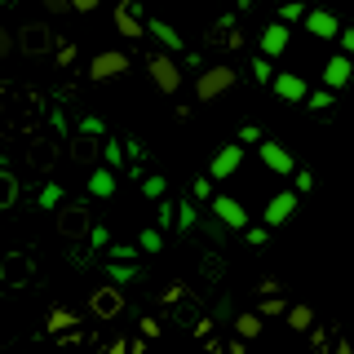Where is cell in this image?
<instances>
[{"instance_id":"91938a15","label":"cell","mask_w":354,"mask_h":354,"mask_svg":"<svg viewBox=\"0 0 354 354\" xmlns=\"http://www.w3.org/2000/svg\"><path fill=\"white\" fill-rule=\"evenodd\" d=\"M129 354H147V341H133V346H129Z\"/></svg>"},{"instance_id":"9f6ffc18","label":"cell","mask_w":354,"mask_h":354,"mask_svg":"<svg viewBox=\"0 0 354 354\" xmlns=\"http://www.w3.org/2000/svg\"><path fill=\"white\" fill-rule=\"evenodd\" d=\"M204 354H226V346H221V341H213V337H208V341H204Z\"/></svg>"},{"instance_id":"52a82bcc","label":"cell","mask_w":354,"mask_h":354,"mask_svg":"<svg viewBox=\"0 0 354 354\" xmlns=\"http://www.w3.org/2000/svg\"><path fill=\"white\" fill-rule=\"evenodd\" d=\"M257 155H261V164H266V169H270V173H279V177H292V173H297L292 151H288L283 142H274V138L257 142Z\"/></svg>"},{"instance_id":"484cf974","label":"cell","mask_w":354,"mask_h":354,"mask_svg":"<svg viewBox=\"0 0 354 354\" xmlns=\"http://www.w3.org/2000/svg\"><path fill=\"white\" fill-rule=\"evenodd\" d=\"M106 274H111V283L120 288V283H133L142 270H138V261H133V266H124V261H106Z\"/></svg>"},{"instance_id":"ab89813d","label":"cell","mask_w":354,"mask_h":354,"mask_svg":"<svg viewBox=\"0 0 354 354\" xmlns=\"http://www.w3.org/2000/svg\"><path fill=\"white\" fill-rule=\"evenodd\" d=\"M88 243H93V248H111V230L102 226V221H93V230H88Z\"/></svg>"},{"instance_id":"d6986e66","label":"cell","mask_w":354,"mask_h":354,"mask_svg":"<svg viewBox=\"0 0 354 354\" xmlns=\"http://www.w3.org/2000/svg\"><path fill=\"white\" fill-rule=\"evenodd\" d=\"M115 191H120V177L97 164V169L88 173V195H93V199H115Z\"/></svg>"},{"instance_id":"7402d4cb","label":"cell","mask_w":354,"mask_h":354,"mask_svg":"<svg viewBox=\"0 0 354 354\" xmlns=\"http://www.w3.org/2000/svg\"><path fill=\"white\" fill-rule=\"evenodd\" d=\"M288 328H292V332H310V328H315V310H310L306 301H297V306H288Z\"/></svg>"},{"instance_id":"5bb4252c","label":"cell","mask_w":354,"mask_h":354,"mask_svg":"<svg viewBox=\"0 0 354 354\" xmlns=\"http://www.w3.org/2000/svg\"><path fill=\"white\" fill-rule=\"evenodd\" d=\"M350 75H354V62L346 58V53H332V58L324 62V88L328 93H341V88L350 84Z\"/></svg>"},{"instance_id":"c3c4849f","label":"cell","mask_w":354,"mask_h":354,"mask_svg":"<svg viewBox=\"0 0 354 354\" xmlns=\"http://www.w3.org/2000/svg\"><path fill=\"white\" fill-rule=\"evenodd\" d=\"M239 142H261V129L257 124H243L239 129Z\"/></svg>"},{"instance_id":"816d5d0a","label":"cell","mask_w":354,"mask_h":354,"mask_svg":"<svg viewBox=\"0 0 354 354\" xmlns=\"http://www.w3.org/2000/svg\"><path fill=\"white\" fill-rule=\"evenodd\" d=\"M58 62H62V66L75 62V44H62V49H58Z\"/></svg>"},{"instance_id":"ffe728a7","label":"cell","mask_w":354,"mask_h":354,"mask_svg":"<svg viewBox=\"0 0 354 354\" xmlns=\"http://www.w3.org/2000/svg\"><path fill=\"white\" fill-rule=\"evenodd\" d=\"M230 324H235V341H243V346H248V341H257V337H261L266 319L257 315V310H243V315H235Z\"/></svg>"},{"instance_id":"4316f807","label":"cell","mask_w":354,"mask_h":354,"mask_svg":"<svg viewBox=\"0 0 354 354\" xmlns=\"http://www.w3.org/2000/svg\"><path fill=\"white\" fill-rule=\"evenodd\" d=\"M75 324H80V319H75V310L58 306V310H53V315H49V324H44V328H49V332H71Z\"/></svg>"},{"instance_id":"6125c7cd","label":"cell","mask_w":354,"mask_h":354,"mask_svg":"<svg viewBox=\"0 0 354 354\" xmlns=\"http://www.w3.org/2000/svg\"><path fill=\"white\" fill-rule=\"evenodd\" d=\"M350 341H354V332H350Z\"/></svg>"},{"instance_id":"7bdbcfd3","label":"cell","mask_w":354,"mask_h":354,"mask_svg":"<svg viewBox=\"0 0 354 354\" xmlns=\"http://www.w3.org/2000/svg\"><path fill=\"white\" fill-rule=\"evenodd\" d=\"M243 239H248L252 248H261V243L270 239V230H266V226H248V230H243Z\"/></svg>"},{"instance_id":"681fc988","label":"cell","mask_w":354,"mask_h":354,"mask_svg":"<svg viewBox=\"0 0 354 354\" xmlns=\"http://www.w3.org/2000/svg\"><path fill=\"white\" fill-rule=\"evenodd\" d=\"M230 310H235V301H230V297H221L217 310H213V319H230Z\"/></svg>"},{"instance_id":"1f68e13d","label":"cell","mask_w":354,"mask_h":354,"mask_svg":"<svg viewBox=\"0 0 354 354\" xmlns=\"http://www.w3.org/2000/svg\"><path fill=\"white\" fill-rule=\"evenodd\" d=\"M106 261H124V266H133V261H138V243H111V248H106Z\"/></svg>"},{"instance_id":"d4e9b609","label":"cell","mask_w":354,"mask_h":354,"mask_svg":"<svg viewBox=\"0 0 354 354\" xmlns=\"http://www.w3.org/2000/svg\"><path fill=\"white\" fill-rule=\"evenodd\" d=\"M173 226H177V204L160 199V204H155V230H160V235H169Z\"/></svg>"},{"instance_id":"3957f363","label":"cell","mask_w":354,"mask_h":354,"mask_svg":"<svg viewBox=\"0 0 354 354\" xmlns=\"http://www.w3.org/2000/svg\"><path fill=\"white\" fill-rule=\"evenodd\" d=\"M88 230H93L88 204H62L58 208V235L62 239H88Z\"/></svg>"},{"instance_id":"2e32d148","label":"cell","mask_w":354,"mask_h":354,"mask_svg":"<svg viewBox=\"0 0 354 354\" xmlns=\"http://www.w3.org/2000/svg\"><path fill=\"white\" fill-rule=\"evenodd\" d=\"M288 40H292V31H288L283 22H266V31H261V58H279V53H288Z\"/></svg>"},{"instance_id":"8d00e7d4","label":"cell","mask_w":354,"mask_h":354,"mask_svg":"<svg viewBox=\"0 0 354 354\" xmlns=\"http://www.w3.org/2000/svg\"><path fill=\"white\" fill-rule=\"evenodd\" d=\"M306 106H310V111H332V106H337V93L319 88V93H310V97H306Z\"/></svg>"},{"instance_id":"9c48e42d","label":"cell","mask_w":354,"mask_h":354,"mask_svg":"<svg viewBox=\"0 0 354 354\" xmlns=\"http://www.w3.org/2000/svg\"><path fill=\"white\" fill-rule=\"evenodd\" d=\"M53 44H58V36H53L44 22H27V27L18 31V49L22 53H31V58H40V53H49Z\"/></svg>"},{"instance_id":"7a4b0ae2","label":"cell","mask_w":354,"mask_h":354,"mask_svg":"<svg viewBox=\"0 0 354 354\" xmlns=\"http://www.w3.org/2000/svg\"><path fill=\"white\" fill-rule=\"evenodd\" d=\"M297 204H301V195H297V191H274L270 199H266V208H261V226H266V230L288 226V221H292V213H297Z\"/></svg>"},{"instance_id":"94428289","label":"cell","mask_w":354,"mask_h":354,"mask_svg":"<svg viewBox=\"0 0 354 354\" xmlns=\"http://www.w3.org/2000/svg\"><path fill=\"white\" fill-rule=\"evenodd\" d=\"M111 354H124V341H115V346H111Z\"/></svg>"},{"instance_id":"f546056e","label":"cell","mask_w":354,"mask_h":354,"mask_svg":"<svg viewBox=\"0 0 354 354\" xmlns=\"http://www.w3.org/2000/svg\"><path fill=\"white\" fill-rule=\"evenodd\" d=\"M75 133H80V138H97V142H102L106 138V124H102V115H84L80 124H75Z\"/></svg>"},{"instance_id":"5b68a950","label":"cell","mask_w":354,"mask_h":354,"mask_svg":"<svg viewBox=\"0 0 354 354\" xmlns=\"http://www.w3.org/2000/svg\"><path fill=\"white\" fill-rule=\"evenodd\" d=\"M208 208H213V221H221L230 235L248 230V208H243L235 195H213V204H208Z\"/></svg>"},{"instance_id":"8992f818","label":"cell","mask_w":354,"mask_h":354,"mask_svg":"<svg viewBox=\"0 0 354 354\" xmlns=\"http://www.w3.org/2000/svg\"><path fill=\"white\" fill-rule=\"evenodd\" d=\"M124 71H129V53L124 49H102V53H93V62H88V80L93 84L115 80V75H124Z\"/></svg>"},{"instance_id":"f6af8a7d","label":"cell","mask_w":354,"mask_h":354,"mask_svg":"<svg viewBox=\"0 0 354 354\" xmlns=\"http://www.w3.org/2000/svg\"><path fill=\"white\" fill-rule=\"evenodd\" d=\"M310 350H315V354H324V350H328V332H324V328L310 332Z\"/></svg>"},{"instance_id":"680465c9","label":"cell","mask_w":354,"mask_h":354,"mask_svg":"<svg viewBox=\"0 0 354 354\" xmlns=\"http://www.w3.org/2000/svg\"><path fill=\"white\" fill-rule=\"evenodd\" d=\"M204 270H208V274L217 279V274H221V257H208V261H204Z\"/></svg>"},{"instance_id":"836d02e7","label":"cell","mask_w":354,"mask_h":354,"mask_svg":"<svg viewBox=\"0 0 354 354\" xmlns=\"http://www.w3.org/2000/svg\"><path fill=\"white\" fill-rule=\"evenodd\" d=\"M40 208H62V186L58 182H44L40 186Z\"/></svg>"},{"instance_id":"b9f144b4","label":"cell","mask_w":354,"mask_h":354,"mask_svg":"<svg viewBox=\"0 0 354 354\" xmlns=\"http://www.w3.org/2000/svg\"><path fill=\"white\" fill-rule=\"evenodd\" d=\"M199 230H204V235H213L217 243H226V239H230V230L221 226V221H199Z\"/></svg>"},{"instance_id":"4dcf8cb0","label":"cell","mask_w":354,"mask_h":354,"mask_svg":"<svg viewBox=\"0 0 354 354\" xmlns=\"http://www.w3.org/2000/svg\"><path fill=\"white\" fill-rule=\"evenodd\" d=\"M138 252H164V235H160L155 226H147V230L138 235Z\"/></svg>"},{"instance_id":"6da1fadb","label":"cell","mask_w":354,"mask_h":354,"mask_svg":"<svg viewBox=\"0 0 354 354\" xmlns=\"http://www.w3.org/2000/svg\"><path fill=\"white\" fill-rule=\"evenodd\" d=\"M230 88H235V66L217 62V66H204L195 80V97L199 102H217V97H226Z\"/></svg>"},{"instance_id":"f35d334b","label":"cell","mask_w":354,"mask_h":354,"mask_svg":"<svg viewBox=\"0 0 354 354\" xmlns=\"http://www.w3.org/2000/svg\"><path fill=\"white\" fill-rule=\"evenodd\" d=\"M292 191L297 195H310V191H315V173H310V169H297L292 173Z\"/></svg>"},{"instance_id":"d6a6232c","label":"cell","mask_w":354,"mask_h":354,"mask_svg":"<svg viewBox=\"0 0 354 354\" xmlns=\"http://www.w3.org/2000/svg\"><path fill=\"white\" fill-rule=\"evenodd\" d=\"M213 177H195L191 182V199H199V204H213Z\"/></svg>"},{"instance_id":"f1b7e54d","label":"cell","mask_w":354,"mask_h":354,"mask_svg":"<svg viewBox=\"0 0 354 354\" xmlns=\"http://www.w3.org/2000/svg\"><path fill=\"white\" fill-rule=\"evenodd\" d=\"M288 306H292V301H283V297H261L257 315H261V319H283V315H288Z\"/></svg>"},{"instance_id":"603a6c76","label":"cell","mask_w":354,"mask_h":354,"mask_svg":"<svg viewBox=\"0 0 354 354\" xmlns=\"http://www.w3.org/2000/svg\"><path fill=\"white\" fill-rule=\"evenodd\" d=\"M199 226V208H195V199H182V204H177V235H191V230Z\"/></svg>"},{"instance_id":"f5cc1de1","label":"cell","mask_w":354,"mask_h":354,"mask_svg":"<svg viewBox=\"0 0 354 354\" xmlns=\"http://www.w3.org/2000/svg\"><path fill=\"white\" fill-rule=\"evenodd\" d=\"M40 5L49 9V14H66V9H71V5H66V0H40Z\"/></svg>"},{"instance_id":"11a10c76","label":"cell","mask_w":354,"mask_h":354,"mask_svg":"<svg viewBox=\"0 0 354 354\" xmlns=\"http://www.w3.org/2000/svg\"><path fill=\"white\" fill-rule=\"evenodd\" d=\"M332 354H354V341H350V337H341L337 346H332Z\"/></svg>"},{"instance_id":"30bf717a","label":"cell","mask_w":354,"mask_h":354,"mask_svg":"<svg viewBox=\"0 0 354 354\" xmlns=\"http://www.w3.org/2000/svg\"><path fill=\"white\" fill-rule=\"evenodd\" d=\"M301 22H306V31L315 40H337L341 36V18L332 14V9H324V5H319V9H306Z\"/></svg>"},{"instance_id":"83f0119b","label":"cell","mask_w":354,"mask_h":354,"mask_svg":"<svg viewBox=\"0 0 354 354\" xmlns=\"http://www.w3.org/2000/svg\"><path fill=\"white\" fill-rule=\"evenodd\" d=\"M142 195H147V199H155V204H160V199L169 195V177H160V173L142 177Z\"/></svg>"},{"instance_id":"7c38bea8","label":"cell","mask_w":354,"mask_h":354,"mask_svg":"<svg viewBox=\"0 0 354 354\" xmlns=\"http://www.w3.org/2000/svg\"><path fill=\"white\" fill-rule=\"evenodd\" d=\"M270 88H274V97H283V102H306V97H310L301 71H274Z\"/></svg>"},{"instance_id":"bcb514c9","label":"cell","mask_w":354,"mask_h":354,"mask_svg":"<svg viewBox=\"0 0 354 354\" xmlns=\"http://www.w3.org/2000/svg\"><path fill=\"white\" fill-rule=\"evenodd\" d=\"M257 288H261V297H279V288H283V283L274 279V274H266V279H261Z\"/></svg>"},{"instance_id":"e0dca14e","label":"cell","mask_w":354,"mask_h":354,"mask_svg":"<svg viewBox=\"0 0 354 354\" xmlns=\"http://www.w3.org/2000/svg\"><path fill=\"white\" fill-rule=\"evenodd\" d=\"M102 142H97V138H80V133H75V138H71V160L84 164V169H97V160H102Z\"/></svg>"},{"instance_id":"74e56055","label":"cell","mask_w":354,"mask_h":354,"mask_svg":"<svg viewBox=\"0 0 354 354\" xmlns=\"http://www.w3.org/2000/svg\"><path fill=\"white\" fill-rule=\"evenodd\" d=\"M31 164H36V169H49V164H53V147H49V142H36V147H31Z\"/></svg>"},{"instance_id":"ac0fdd59","label":"cell","mask_w":354,"mask_h":354,"mask_svg":"<svg viewBox=\"0 0 354 354\" xmlns=\"http://www.w3.org/2000/svg\"><path fill=\"white\" fill-rule=\"evenodd\" d=\"M115 27H120V36H129V40L147 36V22L138 18V9H133L129 0H124V5H115Z\"/></svg>"},{"instance_id":"cb8c5ba5","label":"cell","mask_w":354,"mask_h":354,"mask_svg":"<svg viewBox=\"0 0 354 354\" xmlns=\"http://www.w3.org/2000/svg\"><path fill=\"white\" fill-rule=\"evenodd\" d=\"M124 160H129V155H124V142L106 138V142H102V169H111V173H120V169H124Z\"/></svg>"},{"instance_id":"277c9868","label":"cell","mask_w":354,"mask_h":354,"mask_svg":"<svg viewBox=\"0 0 354 354\" xmlns=\"http://www.w3.org/2000/svg\"><path fill=\"white\" fill-rule=\"evenodd\" d=\"M147 71H151V84L160 88V93H177V88H182V66H177L169 53H151Z\"/></svg>"},{"instance_id":"db71d44e","label":"cell","mask_w":354,"mask_h":354,"mask_svg":"<svg viewBox=\"0 0 354 354\" xmlns=\"http://www.w3.org/2000/svg\"><path fill=\"white\" fill-rule=\"evenodd\" d=\"M195 337H204V341L213 337V319H199V324H195Z\"/></svg>"},{"instance_id":"f907efd6","label":"cell","mask_w":354,"mask_h":354,"mask_svg":"<svg viewBox=\"0 0 354 354\" xmlns=\"http://www.w3.org/2000/svg\"><path fill=\"white\" fill-rule=\"evenodd\" d=\"M9 49H18V40H14V36H9V31H5V27H0V58H5V53H9Z\"/></svg>"},{"instance_id":"6f0895ef","label":"cell","mask_w":354,"mask_h":354,"mask_svg":"<svg viewBox=\"0 0 354 354\" xmlns=\"http://www.w3.org/2000/svg\"><path fill=\"white\" fill-rule=\"evenodd\" d=\"M226 354H248V346H243V341H235V337H230V341H226Z\"/></svg>"},{"instance_id":"60d3db41","label":"cell","mask_w":354,"mask_h":354,"mask_svg":"<svg viewBox=\"0 0 354 354\" xmlns=\"http://www.w3.org/2000/svg\"><path fill=\"white\" fill-rule=\"evenodd\" d=\"M138 332L147 341H155V337H164V324H160V319H138Z\"/></svg>"},{"instance_id":"ee69618b","label":"cell","mask_w":354,"mask_h":354,"mask_svg":"<svg viewBox=\"0 0 354 354\" xmlns=\"http://www.w3.org/2000/svg\"><path fill=\"white\" fill-rule=\"evenodd\" d=\"M337 40H341V53H346V58L354 62V27H341V36H337Z\"/></svg>"},{"instance_id":"4fadbf2b","label":"cell","mask_w":354,"mask_h":354,"mask_svg":"<svg viewBox=\"0 0 354 354\" xmlns=\"http://www.w3.org/2000/svg\"><path fill=\"white\" fill-rule=\"evenodd\" d=\"M0 283L5 288H27L31 283V257L27 252H9V257L0 261Z\"/></svg>"},{"instance_id":"7dc6e473","label":"cell","mask_w":354,"mask_h":354,"mask_svg":"<svg viewBox=\"0 0 354 354\" xmlns=\"http://www.w3.org/2000/svg\"><path fill=\"white\" fill-rule=\"evenodd\" d=\"M66 5H71V9H75V14H93V9H97V5H102V0H66Z\"/></svg>"},{"instance_id":"d590c367","label":"cell","mask_w":354,"mask_h":354,"mask_svg":"<svg viewBox=\"0 0 354 354\" xmlns=\"http://www.w3.org/2000/svg\"><path fill=\"white\" fill-rule=\"evenodd\" d=\"M248 71H252V80H257V84H270V80H274V71H270V58H261V53L252 58V66H248Z\"/></svg>"},{"instance_id":"be15d7a7","label":"cell","mask_w":354,"mask_h":354,"mask_svg":"<svg viewBox=\"0 0 354 354\" xmlns=\"http://www.w3.org/2000/svg\"><path fill=\"white\" fill-rule=\"evenodd\" d=\"M0 350H5V346H0Z\"/></svg>"},{"instance_id":"44dd1931","label":"cell","mask_w":354,"mask_h":354,"mask_svg":"<svg viewBox=\"0 0 354 354\" xmlns=\"http://www.w3.org/2000/svg\"><path fill=\"white\" fill-rule=\"evenodd\" d=\"M18 195H22V186H18V177L5 169V164H0V213H5V208H14L18 204Z\"/></svg>"},{"instance_id":"e575fe53","label":"cell","mask_w":354,"mask_h":354,"mask_svg":"<svg viewBox=\"0 0 354 354\" xmlns=\"http://www.w3.org/2000/svg\"><path fill=\"white\" fill-rule=\"evenodd\" d=\"M301 18H306L301 0H283V5H279V22H283V27H288V22H301Z\"/></svg>"},{"instance_id":"8fae6325","label":"cell","mask_w":354,"mask_h":354,"mask_svg":"<svg viewBox=\"0 0 354 354\" xmlns=\"http://www.w3.org/2000/svg\"><path fill=\"white\" fill-rule=\"evenodd\" d=\"M239 164H243V147H239V142H226V147L208 160V177H213V182H221V177H235Z\"/></svg>"},{"instance_id":"ba28073f","label":"cell","mask_w":354,"mask_h":354,"mask_svg":"<svg viewBox=\"0 0 354 354\" xmlns=\"http://www.w3.org/2000/svg\"><path fill=\"white\" fill-rule=\"evenodd\" d=\"M88 310H93V319H120V315H124V292H120L115 283L93 288V297H88Z\"/></svg>"},{"instance_id":"9a60e30c","label":"cell","mask_w":354,"mask_h":354,"mask_svg":"<svg viewBox=\"0 0 354 354\" xmlns=\"http://www.w3.org/2000/svg\"><path fill=\"white\" fill-rule=\"evenodd\" d=\"M147 36H151V40H160L169 53H182V49H186L182 31H177L173 22H164V18H147Z\"/></svg>"}]
</instances>
